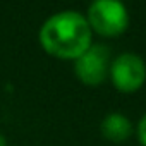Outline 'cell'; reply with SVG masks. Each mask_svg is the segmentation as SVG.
<instances>
[{
  "label": "cell",
  "mask_w": 146,
  "mask_h": 146,
  "mask_svg": "<svg viewBox=\"0 0 146 146\" xmlns=\"http://www.w3.org/2000/svg\"><path fill=\"white\" fill-rule=\"evenodd\" d=\"M84 16L91 33L102 38H117L129 28L127 7L119 0H95Z\"/></svg>",
  "instance_id": "2"
},
{
  "label": "cell",
  "mask_w": 146,
  "mask_h": 146,
  "mask_svg": "<svg viewBox=\"0 0 146 146\" xmlns=\"http://www.w3.org/2000/svg\"><path fill=\"white\" fill-rule=\"evenodd\" d=\"M110 62V48L102 43H93L74 60V74L84 86H100L108 79Z\"/></svg>",
  "instance_id": "4"
},
{
  "label": "cell",
  "mask_w": 146,
  "mask_h": 146,
  "mask_svg": "<svg viewBox=\"0 0 146 146\" xmlns=\"http://www.w3.org/2000/svg\"><path fill=\"white\" fill-rule=\"evenodd\" d=\"M0 146H7V141H5L4 134H0Z\"/></svg>",
  "instance_id": "7"
},
{
  "label": "cell",
  "mask_w": 146,
  "mask_h": 146,
  "mask_svg": "<svg viewBox=\"0 0 146 146\" xmlns=\"http://www.w3.org/2000/svg\"><path fill=\"white\" fill-rule=\"evenodd\" d=\"M136 136L141 146H146V112L143 113V117L139 119L137 125H136Z\"/></svg>",
  "instance_id": "6"
},
{
  "label": "cell",
  "mask_w": 146,
  "mask_h": 146,
  "mask_svg": "<svg viewBox=\"0 0 146 146\" xmlns=\"http://www.w3.org/2000/svg\"><path fill=\"white\" fill-rule=\"evenodd\" d=\"M100 132L110 143H124L132 136L134 125H132L131 119L125 117L124 113L110 112L103 117V120L100 124Z\"/></svg>",
  "instance_id": "5"
},
{
  "label": "cell",
  "mask_w": 146,
  "mask_h": 146,
  "mask_svg": "<svg viewBox=\"0 0 146 146\" xmlns=\"http://www.w3.org/2000/svg\"><path fill=\"white\" fill-rule=\"evenodd\" d=\"M108 79L117 91L125 95L136 93L146 83V62L134 52H122L110 62Z\"/></svg>",
  "instance_id": "3"
},
{
  "label": "cell",
  "mask_w": 146,
  "mask_h": 146,
  "mask_svg": "<svg viewBox=\"0 0 146 146\" xmlns=\"http://www.w3.org/2000/svg\"><path fill=\"white\" fill-rule=\"evenodd\" d=\"M38 41L50 57L74 62L93 45V33L83 12L65 9L46 17L38 31Z\"/></svg>",
  "instance_id": "1"
}]
</instances>
